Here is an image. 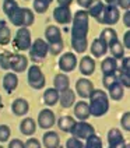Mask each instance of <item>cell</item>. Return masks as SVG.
I'll use <instances>...</instances> for the list:
<instances>
[{
	"label": "cell",
	"mask_w": 130,
	"mask_h": 148,
	"mask_svg": "<svg viewBox=\"0 0 130 148\" xmlns=\"http://www.w3.org/2000/svg\"><path fill=\"white\" fill-rule=\"evenodd\" d=\"M89 16L87 10H77L73 16V27H72V48L77 53H84L88 48V28Z\"/></svg>",
	"instance_id": "cell-1"
},
{
	"label": "cell",
	"mask_w": 130,
	"mask_h": 148,
	"mask_svg": "<svg viewBox=\"0 0 130 148\" xmlns=\"http://www.w3.org/2000/svg\"><path fill=\"white\" fill-rule=\"evenodd\" d=\"M89 110L91 116L101 117L108 113L109 110V97L104 90H94L89 97Z\"/></svg>",
	"instance_id": "cell-2"
},
{
	"label": "cell",
	"mask_w": 130,
	"mask_h": 148,
	"mask_svg": "<svg viewBox=\"0 0 130 148\" xmlns=\"http://www.w3.org/2000/svg\"><path fill=\"white\" fill-rule=\"evenodd\" d=\"M45 39L49 45V53L53 55V56H57L63 52V48H65V42H63V38H62V31L60 28L56 27V25H49L45 29Z\"/></svg>",
	"instance_id": "cell-3"
},
{
	"label": "cell",
	"mask_w": 130,
	"mask_h": 148,
	"mask_svg": "<svg viewBox=\"0 0 130 148\" xmlns=\"http://www.w3.org/2000/svg\"><path fill=\"white\" fill-rule=\"evenodd\" d=\"M8 20H10L11 24L18 27V28H24V27L28 28V27H31V25L34 24V21H35V14H34L32 10H30V8L20 7Z\"/></svg>",
	"instance_id": "cell-4"
},
{
	"label": "cell",
	"mask_w": 130,
	"mask_h": 148,
	"mask_svg": "<svg viewBox=\"0 0 130 148\" xmlns=\"http://www.w3.org/2000/svg\"><path fill=\"white\" fill-rule=\"evenodd\" d=\"M27 80L30 87L34 90H42L46 85V78L45 74L41 70V67L38 64H32L28 67V74H27Z\"/></svg>",
	"instance_id": "cell-5"
},
{
	"label": "cell",
	"mask_w": 130,
	"mask_h": 148,
	"mask_svg": "<svg viewBox=\"0 0 130 148\" xmlns=\"http://www.w3.org/2000/svg\"><path fill=\"white\" fill-rule=\"evenodd\" d=\"M14 49L20 50V52H25V50H30L31 45H32V39H31V31L28 28H18L14 36Z\"/></svg>",
	"instance_id": "cell-6"
},
{
	"label": "cell",
	"mask_w": 130,
	"mask_h": 148,
	"mask_svg": "<svg viewBox=\"0 0 130 148\" xmlns=\"http://www.w3.org/2000/svg\"><path fill=\"white\" fill-rule=\"evenodd\" d=\"M49 53V45L46 41H43L41 38L32 41V45L30 48V58L32 59L34 62H39L48 56Z\"/></svg>",
	"instance_id": "cell-7"
},
{
	"label": "cell",
	"mask_w": 130,
	"mask_h": 148,
	"mask_svg": "<svg viewBox=\"0 0 130 148\" xmlns=\"http://www.w3.org/2000/svg\"><path fill=\"white\" fill-rule=\"evenodd\" d=\"M72 134H73L74 137L80 138V140H87L91 136L95 134V129H94V126L91 123H88V122L78 120V122L76 123V126H74Z\"/></svg>",
	"instance_id": "cell-8"
},
{
	"label": "cell",
	"mask_w": 130,
	"mask_h": 148,
	"mask_svg": "<svg viewBox=\"0 0 130 148\" xmlns=\"http://www.w3.org/2000/svg\"><path fill=\"white\" fill-rule=\"evenodd\" d=\"M59 69L62 73H72L74 69L77 67L78 62H77V56L73 52H66L59 58Z\"/></svg>",
	"instance_id": "cell-9"
},
{
	"label": "cell",
	"mask_w": 130,
	"mask_h": 148,
	"mask_svg": "<svg viewBox=\"0 0 130 148\" xmlns=\"http://www.w3.org/2000/svg\"><path fill=\"white\" fill-rule=\"evenodd\" d=\"M94 84L91 80H88L87 77L78 78L76 82V94L83 99H89L91 94L94 92Z\"/></svg>",
	"instance_id": "cell-10"
},
{
	"label": "cell",
	"mask_w": 130,
	"mask_h": 148,
	"mask_svg": "<svg viewBox=\"0 0 130 148\" xmlns=\"http://www.w3.org/2000/svg\"><path fill=\"white\" fill-rule=\"evenodd\" d=\"M55 123H56V116H55V112L52 109L45 108L38 113V126L41 129H43V130L52 129Z\"/></svg>",
	"instance_id": "cell-11"
},
{
	"label": "cell",
	"mask_w": 130,
	"mask_h": 148,
	"mask_svg": "<svg viewBox=\"0 0 130 148\" xmlns=\"http://www.w3.org/2000/svg\"><path fill=\"white\" fill-rule=\"evenodd\" d=\"M10 70L14 73H24L28 70V58L23 53H13L10 60Z\"/></svg>",
	"instance_id": "cell-12"
},
{
	"label": "cell",
	"mask_w": 130,
	"mask_h": 148,
	"mask_svg": "<svg viewBox=\"0 0 130 148\" xmlns=\"http://www.w3.org/2000/svg\"><path fill=\"white\" fill-rule=\"evenodd\" d=\"M53 18L57 24L67 25L69 23L73 21V14L70 7H63V6H57L56 8H53Z\"/></svg>",
	"instance_id": "cell-13"
},
{
	"label": "cell",
	"mask_w": 130,
	"mask_h": 148,
	"mask_svg": "<svg viewBox=\"0 0 130 148\" xmlns=\"http://www.w3.org/2000/svg\"><path fill=\"white\" fill-rule=\"evenodd\" d=\"M88 16L92 17L97 23L104 24V13H105V4L102 3V0H94L92 4L87 8Z\"/></svg>",
	"instance_id": "cell-14"
},
{
	"label": "cell",
	"mask_w": 130,
	"mask_h": 148,
	"mask_svg": "<svg viewBox=\"0 0 130 148\" xmlns=\"http://www.w3.org/2000/svg\"><path fill=\"white\" fill-rule=\"evenodd\" d=\"M108 143L111 148H127L123 134L119 129H111L108 132Z\"/></svg>",
	"instance_id": "cell-15"
},
{
	"label": "cell",
	"mask_w": 130,
	"mask_h": 148,
	"mask_svg": "<svg viewBox=\"0 0 130 148\" xmlns=\"http://www.w3.org/2000/svg\"><path fill=\"white\" fill-rule=\"evenodd\" d=\"M120 18V13L118 6H105V13H104V24H106L108 27L115 25Z\"/></svg>",
	"instance_id": "cell-16"
},
{
	"label": "cell",
	"mask_w": 130,
	"mask_h": 148,
	"mask_svg": "<svg viewBox=\"0 0 130 148\" xmlns=\"http://www.w3.org/2000/svg\"><path fill=\"white\" fill-rule=\"evenodd\" d=\"M74 116L78 120H84L87 122V119H89L91 116V110H89V105L85 101H78L74 103Z\"/></svg>",
	"instance_id": "cell-17"
},
{
	"label": "cell",
	"mask_w": 130,
	"mask_h": 148,
	"mask_svg": "<svg viewBox=\"0 0 130 148\" xmlns=\"http://www.w3.org/2000/svg\"><path fill=\"white\" fill-rule=\"evenodd\" d=\"M78 69H80V73L84 77H88L94 73L95 70V60L92 56H83L80 63H78Z\"/></svg>",
	"instance_id": "cell-18"
},
{
	"label": "cell",
	"mask_w": 130,
	"mask_h": 148,
	"mask_svg": "<svg viewBox=\"0 0 130 148\" xmlns=\"http://www.w3.org/2000/svg\"><path fill=\"white\" fill-rule=\"evenodd\" d=\"M11 110H13V113L18 117H21V116H25L28 113V110H30V103H28V101L24 98H17L13 101V103H11Z\"/></svg>",
	"instance_id": "cell-19"
},
{
	"label": "cell",
	"mask_w": 130,
	"mask_h": 148,
	"mask_svg": "<svg viewBox=\"0 0 130 148\" xmlns=\"http://www.w3.org/2000/svg\"><path fill=\"white\" fill-rule=\"evenodd\" d=\"M17 85H18V77H17V74L14 71H7V73L4 74V77H3V88H4V91L7 94H11V92L16 91Z\"/></svg>",
	"instance_id": "cell-20"
},
{
	"label": "cell",
	"mask_w": 130,
	"mask_h": 148,
	"mask_svg": "<svg viewBox=\"0 0 130 148\" xmlns=\"http://www.w3.org/2000/svg\"><path fill=\"white\" fill-rule=\"evenodd\" d=\"M76 92H74L72 88H69V90L63 91V92H60V98H59V103H60V106L63 108V109H69V108H72L76 103Z\"/></svg>",
	"instance_id": "cell-21"
},
{
	"label": "cell",
	"mask_w": 130,
	"mask_h": 148,
	"mask_svg": "<svg viewBox=\"0 0 130 148\" xmlns=\"http://www.w3.org/2000/svg\"><path fill=\"white\" fill-rule=\"evenodd\" d=\"M106 52H108V45L101 38H95L92 41V43H91V55H92V58L97 59L102 58Z\"/></svg>",
	"instance_id": "cell-22"
},
{
	"label": "cell",
	"mask_w": 130,
	"mask_h": 148,
	"mask_svg": "<svg viewBox=\"0 0 130 148\" xmlns=\"http://www.w3.org/2000/svg\"><path fill=\"white\" fill-rule=\"evenodd\" d=\"M42 144L45 148H59L60 147V137L56 132H46L42 137Z\"/></svg>",
	"instance_id": "cell-23"
},
{
	"label": "cell",
	"mask_w": 130,
	"mask_h": 148,
	"mask_svg": "<svg viewBox=\"0 0 130 148\" xmlns=\"http://www.w3.org/2000/svg\"><path fill=\"white\" fill-rule=\"evenodd\" d=\"M20 132L23 133L24 136H27V137L34 136L35 132H36V123H35V120L31 119V117L23 119L21 123H20Z\"/></svg>",
	"instance_id": "cell-24"
},
{
	"label": "cell",
	"mask_w": 130,
	"mask_h": 148,
	"mask_svg": "<svg viewBox=\"0 0 130 148\" xmlns=\"http://www.w3.org/2000/svg\"><path fill=\"white\" fill-rule=\"evenodd\" d=\"M53 88H56L59 92H63V91L69 90L70 88V78L67 74H56L55 78H53Z\"/></svg>",
	"instance_id": "cell-25"
},
{
	"label": "cell",
	"mask_w": 130,
	"mask_h": 148,
	"mask_svg": "<svg viewBox=\"0 0 130 148\" xmlns=\"http://www.w3.org/2000/svg\"><path fill=\"white\" fill-rule=\"evenodd\" d=\"M60 98V92L56 88H48L43 92V103L46 106H55Z\"/></svg>",
	"instance_id": "cell-26"
},
{
	"label": "cell",
	"mask_w": 130,
	"mask_h": 148,
	"mask_svg": "<svg viewBox=\"0 0 130 148\" xmlns=\"http://www.w3.org/2000/svg\"><path fill=\"white\" fill-rule=\"evenodd\" d=\"M76 123H77L76 119L72 117V116H62V117H59V120H57L59 129H60L62 132H65V133H72L73 132Z\"/></svg>",
	"instance_id": "cell-27"
},
{
	"label": "cell",
	"mask_w": 130,
	"mask_h": 148,
	"mask_svg": "<svg viewBox=\"0 0 130 148\" xmlns=\"http://www.w3.org/2000/svg\"><path fill=\"white\" fill-rule=\"evenodd\" d=\"M101 70L104 74H113L118 71V60L115 58H105L101 63Z\"/></svg>",
	"instance_id": "cell-28"
},
{
	"label": "cell",
	"mask_w": 130,
	"mask_h": 148,
	"mask_svg": "<svg viewBox=\"0 0 130 148\" xmlns=\"http://www.w3.org/2000/svg\"><path fill=\"white\" fill-rule=\"evenodd\" d=\"M99 38L105 42L106 45H108V48H109L113 42L118 41V34H116V31H115L112 27H106V28L102 29V32H101V35H99Z\"/></svg>",
	"instance_id": "cell-29"
},
{
	"label": "cell",
	"mask_w": 130,
	"mask_h": 148,
	"mask_svg": "<svg viewBox=\"0 0 130 148\" xmlns=\"http://www.w3.org/2000/svg\"><path fill=\"white\" fill-rule=\"evenodd\" d=\"M108 94H109V97L113 99V101H120L123 98V95H124V87L118 80L115 84H112L108 88Z\"/></svg>",
	"instance_id": "cell-30"
},
{
	"label": "cell",
	"mask_w": 130,
	"mask_h": 148,
	"mask_svg": "<svg viewBox=\"0 0 130 148\" xmlns=\"http://www.w3.org/2000/svg\"><path fill=\"white\" fill-rule=\"evenodd\" d=\"M11 42V31L4 21H0V45L6 46Z\"/></svg>",
	"instance_id": "cell-31"
},
{
	"label": "cell",
	"mask_w": 130,
	"mask_h": 148,
	"mask_svg": "<svg viewBox=\"0 0 130 148\" xmlns=\"http://www.w3.org/2000/svg\"><path fill=\"white\" fill-rule=\"evenodd\" d=\"M109 50L112 53V58H115L116 60L124 58V46H123L122 42H119V39L109 46Z\"/></svg>",
	"instance_id": "cell-32"
},
{
	"label": "cell",
	"mask_w": 130,
	"mask_h": 148,
	"mask_svg": "<svg viewBox=\"0 0 130 148\" xmlns=\"http://www.w3.org/2000/svg\"><path fill=\"white\" fill-rule=\"evenodd\" d=\"M50 0H32V7L34 11L38 13V14H45L49 10V6H50Z\"/></svg>",
	"instance_id": "cell-33"
},
{
	"label": "cell",
	"mask_w": 130,
	"mask_h": 148,
	"mask_svg": "<svg viewBox=\"0 0 130 148\" xmlns=\"http://www.w3.org/2000/svg\"><path fill=\"white\" fill-rule=\"evenodd\" d=\"M18 8H20V6H18V3H17L16 0H4V1H3V13H4L8 18L13 16Z\"/></svg>",
	"instance_id": "cell-34"
},
{
	"label": "cell",
	"mask_w": 130,
	"mask_h": 148,
	"mask_svg": "<svg viewBox=\"0 0 130 148\" xmlns=\"http://www.w3.org/2000/svg\"><path fill=\"white\" fill-rule=\"evenodd\" d=\"M85 148H104L102 140L98 137L97 134H94V136H91L89 138L85 140Z\"/></svg>",
	"instance_id": "cell-35"
},
{
	"label": "cell",
	"mask_w": 130,
	"mask_h": 148,
	"mask_svg": "<svg viewBox=\"0 0 130 148\" xmlns=\"http://www.w3.org/2000/svg\"><path fill=\"white\" fill-rule=\"evenodd\" d=\"M11 52H3L0 53V67L3 70L8 71L10 70V60H11Z\"/></svg>",
	"instance_id": "cell-36"
},
{
	"label": "cell",
	"mask_w": 130,
	"mask_h": 148,
	"mask_svg": "<svg viewBox=\"0 0 130 148\" xmlns=\"http://www.w3.org/2000/svg\"><path fill=\"white\" fill-rule=\"evenodd\" d=\"M116 74H118V80H119V82L122 84L123 87L124 88H130V74L122 71L120 69H118Z\"/></svg>",
	"instance_id": "cell-37"
},
{
	"label": "cell",
	"mask_w": 130,
	"mask_h": 148,
	"mask_svg": "<svg viewBox=\"0 0 130 148\" xmlns=\"http://www.w3.org/2000/svg\"><path fill=\"white\" fill-rule=\"evenodd\" d=\"M11 136V129L7 124H0V143H7Z\"/></svg>",
	"instance_id": "cell-38"
},
{
	"label": "cell",
	"mask_w": 130,
	"mask_h": 148,
	"mask_svg": "<svg viewBox=\"0 0 130 148\" xmlns=\"http://www.w3.org/2000/svg\"><path fill=\"white\" fill-rule=\"evenodd\" d=\"M66 148H85V144L77 137H70L66 141Z\"/></svg>",
	"instance_id": "cell-39"
},
{
	"label": "cell",
	"mask_w": 130,
	"mask_h": 148,
	"mask_svg": "<svg viewBox=\"0 0 130 148\" xmlns=\"http://www.w3.org/2000/svg\"><path fill=\"white\" fill-rule=\"evenodd\" d=\"M118 81V74L113 73V74H104V78H102V84H104V87H105L106 90L115 84V82Z\"/></svg>",
	"instance_id": "cell-40"
},
{
	"label": "cell",
	"mask_w": 130,
	"mask_h": 148,
	"mask_svg": "<svg viewBox=\"0 0 130 148\" xmlns=\"http://www.w3.org/2000/svg\"><path fill=\"white\" fill-rule=\"evenodd\" d=\"M120 126L123 130L130 132V112H124L120 117Z\"/></svg>",
	"instance_id": "cell-41"
},
{
	"label": "cell",
	"mask_w": 130,
	"mask_h": 148,
	"mask_svg": "<svg viewBox=\"0 0 130 148\" xmlns=\"http://www.w3.org/2000/svg\"><path fill=\"white\" fill-rule=\"evenodd\" d=\"M25 148H42L41 141L38 140V138L30 137L28 140L25 141Z\"/></svg>",
	"instance_id": "cell-42"
},
{
	"label": "cell",
	"mask_w": 130,
	"mask_h": 148,
	"mask_svg": "<svg viewBox=\"0 0 130 148\" xmlns=\"http://www.w3.org/2000/svg\"><path fill=\"white\" fill-rule=\"evenodd\" d=\"M8 148H25V143L20 138H13L8 143Z\"/></svg>",
	"instance_id": "cell-43"
},
{
	"label": "cell",
	"mask_w": 130,
	"mask_h": 148,
	"mask_svg": "<svg viewBox=\"0 0 130 148\" xmlns=\"http://www.w3.org/2000/svg\"><path fill=\"white\" fill-rule=\"evenodd\" d=\"M120 70L124 71V73L130 74V56L129 58H123L122 59V66H120Z\"/></svg>",
	"instance_id": "cell-44"
},
{
	"label": "cell",
	"mask_w": 130,
	"mask_h": 148,
	"mask_svg": "<svg viewBox=\"0 0 130 148\" xmlns=\"http://www.w3.org/2000/svg\"><path fill=\"white\" fill-rule=\"evenodd\" d=\"M122 43H123V46H124V49H129L130 50V29H127V31L124 32Z\"/></svg>",
	"instance_id": "cell-45"
},
{
	"label": "cell",
	"mask_w": 130,
	"mask_h": 148,
	"mask_svg": "<svg viewBox=\"0 0 130 148\" xmlns=\"http://www.w3.org/2000/svg\"><path fill=\"white\" fill-rule=\"evenodd\" d=\"M92 1H94V0H77V4H78L80 7H83L84 10H87V8L92 4Z\"/></svg>",
	"instance_id": "cell-46"
},
{
	"label": "cell",
	"mask_w": 130,
	"mask_h": 148,
	"mask_svg": "<svg viewBox=\"0 0 130 148\" xmlns=\"http://www.w3.org/2000/svg\"><path fill=\"white\" fill-rule=\"evenodd\" d=\"M118 6L123 10H130V0H119Z\"/></svg>",
	"instance_id": "cell-47"
},
{
	"label": "cell",
	"mask_w": 130,
	"mask_h": 148,
	"mask_svg": "<svg viewBox=\"0 0 130 148\" xmlns=\"http://www.w3.org/2000/svg\"><path fill=\"white\" fill-rule=\"evenodd\" d=\"M123 24L126 25L127 28H130V10H126V13L123 14Z\"/></svg>",
	"instance_id": "cell-48"
},
{
	"label": "cell",
	"mask_w": 130,
	"mask_h": 148,
	"mask_svg": "<svg viewBox=\"0 0 130 148\" xmlns=\"http://www.w3.org/2000/svg\"><path fill=\"white\" fill-rule=\"evenodd\" d=\"M74 0H57L59 6H63V7H70V4L73 3Z\"/></svg>",
	"instance_id": "cell-49"
},
{
	"label": "cell",
	"mask_w": 130,
	"mask_h": 148,
	"mask_svg": "<svg viewBox=\"0 0 130 148\" xmlns=\"http://www.w3.org/2000/svg\"><path fill=\"white\" fill-rule=\"evenodd\" d=\"M118 1L119 0H105V3L108 6H118Z\"/></svg>",
	"instance_id": "cell-50"
},
{
	"label": "cell",
	"mask_w": 130,
	"mask_h": 148,
	"mask_svg": "<svg viewBox=\"0 0 130 148\" xmlns=\"http://www.w3.org/2000/svg\"><path fill=\"white\" fill-rule=\"evenodd\" d=\"M1 108H3V99H1V95H0V112H1Z\"/></svg>",
	"instance_id": "cell-51"
},
{
	"label": "cell",
	"mask_w": 130,
	"mask_h": 148,
	"mask_svg": "<svg viewBox=\"0 0 130 148\" xmlns=\"http://www.w3.org/2000/svg\"><path fill=\"white\" fill-rule=\"evenodd\" d=\"M0 148H4V147H3V145H0Z\"/></svg>",
	"instance_id": "cell-52"
},
{
	"label": "cell",
	"mask_w": 130,
	"mask_h": 148,
	"mask_svg": "<svg viewBox=\"0 0 130 148\" xmlns=\"http://www.w3.org/2000/svg\"><path fill=\"white\" fill-rule=\"evenodd\" d=\"M25 1H30V0H25Z\"/></svg>",
	"instance_id": "cell-53"
},
{
	"label": "cell",
	"mask_w": 130,
	"mask_h": 148,
	"mask_svg": "<svg viewBox=\"0 0 130 148\" xmlns=\"http://www.w3.org/2000/svg\"><path fill=\"white\" fill-rule=\"evenodd\" d=\"M50 1H53V0H50Z\"/></svg>",
	"instance_id": "cell-54"
},
{
	"label": "cell",
	"mask_w": 130,
	"mask_h": 148,
	"mask_svg": "<svg viewBox=\"0 0 130 148\" xmlns=\"http://www.w3.org/2000/svg\"><path fill=\"white\" fill-rule=\"evenodd\" d=\"M109 148H111V147H109Z\"/></svg>",
	"instance_id": "cell-55"
},
{
	"label": "cell",
	"mask_w": 130,
	"mask_h": 148,
	"mask_svg": "<svg viewBox=\"0 0 130 148\" xmlns=\"http://www.w3.org/2000/svg\"><path fill=\"white\" fill-rule=\"evenodd\" d=\"M129 148H130V147H129Z\"/></svg>",
	"instance_id": "cell-56"
}]
</instances>
